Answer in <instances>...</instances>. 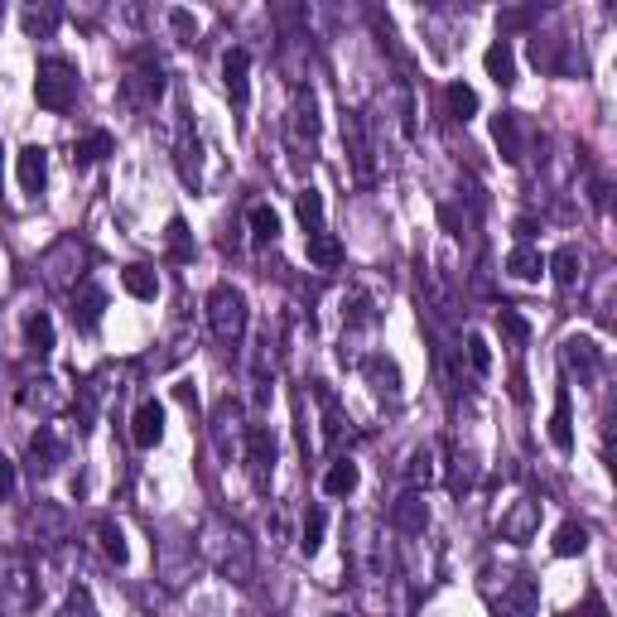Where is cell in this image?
Masks as SVG:
<instances>
[{"label": "cell", "instance_id": "cell-43", "mask_svg": "<svg viewBox=\"0 0 617 617\" xmlns=\"http://www.w3.org/2000/svg\"><path fill=\"white\" fill-rule=\"evenodd\" d=\"M516 237H521V246H531V237H536V222H531V217H521V222H516Z\"/></svg>", "mask_w": 617, "mask_h": 617}, {"label": "cell", "instance_id": "cell-8", "mask_svg": "<svg viewBox=\"0 0 617 617\" xmlns=\"http://www.w3.org/2000/svg\"><path fill=\"white\" fill-rule=\"evenodd\" d=\"M362 376H367V386H372L376 396H386V401H401V367H396L386 352L362 357Z\"/></svg>", "mask_w": 617, "mask_h": 617}, {"label": "cell", "instance_id": "cell-17", "mask_svg": "<svg viewBox=\"0 0 617 617\" xmlns=\"http://www.w3.org/2000/svg\"><path fill=\"white\" fill-rule=\"evenodd\" d=\"M343 140H348V155H352L357 179H362V184H372V179H376L372 150H367V135H362V121H357V116H348V121H343Z\"/></svg>", "mask_w": 617, "mask_h": 617}, {"label": "cell", "instance_id": "cell-14", "mask_svg": "<svg viewBox=\"0 0 617 617\" xmlns=\"http://www.w3.org/2000/svg\"><path fill=\"white\" fill-rule=\"evenodd\" d=\"M58 463H63V444H58V434L49 425H39V434L29 439V468H34V478H49Z\"/></svg>", "mask_w": 617, "mask_h": 617}, {"label": "cell", "instance_id": "cell-22", "mask_svg": "<svg viewBox=\"0 0 617 617\" xmlns=\"http://www.w3.org/2000/svg\"><path fill=\"white\" fill-rule=\"evenodd\" d=\"M357 483H362V473H357V463H352V458H333V463H328V473H323V492H328V497H352V492H357Z\"/></svg>", "mask_w": 617, "mask_h": 617}, {"label": "cell", "instance_id": "cell-23", "mask_svg": "<svg viewBox=\"0 0 617 617\" xmlns=\"http://www.w3.org/2000/svg\"><path fill=\"white\" fill-rule=\"evenodd\" d=\"M121 285H126V295L140 299V304H155V299H160V275L150 266H126L121 270Z\"/></svg>", "mask_w": 617, "mask_h": 617}, {"label": "cell", "instance_id": "cell-24", "mask_svg": "<svg viewBox=\"0 0 617 617\" xmlns=\"http://www.w3.org/2000/svg\"><path fill=\"white\" fill-rule=\"evenodd\" d=\"M507 275H511V280H526V285H531V280H540V275H545V256H540L536 246H516V251L507 256Z\"/></svg>", "mask_w": 617, "mask_h": 617}, {"label": "cell", "instance_id": "cell-37", "mask_svg": "<svg viewBox=\"0 0 617 617\" xmlns=\"http://www.w3.org/2000/svg\"><path fill=\"white\" fill-rule=\"evenodd\" d=\"M20 20H25V34H34V39H39V34H54L58 10H54V5H44V10H34V5H29Z\"/></svg>", "mask_w": 617, "mask_h": 617}, {"label": "cell", "instance_id": "cell-38", "mask_svg": "<svg viewBox=\"0 0 617 617\" xmlns=\"http://www.w3.org/2000/svg\"><path fill=\"white\" fill-rule=\"evenodd\" d=\"M468 367H473V376L492 372V348H487L483 333H468Z\"/></svg>", "mask_w": 617, "mask_h": 617}, {"label": "cell", "instance_id": "cell-6", "mask_svg": "<svg viewBox=\"0 0 617 617\" xmlns=\"http://www.w3.org/2000/svg\"><path fill=\"white\" fill-rule=\"evenodd\" d=\"M222 87H227L232 107H246V102H251V54H246V49H227V54H222Z\"/></svg>", "mask_w": 617, "mask_h": 617}, {"label": "cell", "instance_id": "cell-27", "mask_svg": "<svg viewBox=\"0 0 617 617\" xmlns=\"http://www.w3.org/2000/svg\"><path fill=\"white\" fill-rule=\"evenodd\" d=\"M246 222H251V242L270 246L275 237H280V213H275L270 203H256V208L246 213Z\"/></svg>", "mask_w": 617, "mask_h": 617}, {"label": "cell", "instance_id": "cell-1", "mask_svg": "<svg viewBox=\"0 0 617 617\" xmlns=\"http://www.w3.org/2000/svg\"><path fill=\"white\" fill-rule=\"evenodd\" d=\"M34 102L44 111H68L78 102V68L68 58H39L34 73Z\"/></svg>", "mask_w": 617, "mask_h": 617}, {"label": "cell", "instance_id": "cell-39", "mask_svg": "<svg viewBox=\"0 0 617 617\" xmlns=\"http://www.w3.org/2000/svg\"><path fill=\"white\" fill-rule=\"evenodd\" d=\"M58 617H97V608H92V593H87V589H73L68 598H63Z\"/></svg>", "mask_w": 617, "mask_h": 617}, {"label": "cell", "instance_id": "cell-15", "mask_svg": "<svg viewBox=\"0 0 617 617\" xmlns=\"http://www.w3.org/2000/svg\"><path fill=\"white\" fill-rule=\"evenodd\" d=\"M391 521H396V531H405V536H425V526H430V502H425L420 492H405L401 502L391 507Z\"/></svg>", "mask_w": 617, "mask_h": 617}, {"label": "cell", "instance_id": "cell-33", "mask_svg": "<svg viewBox=\"0 0 617 617\" xmlns=\"http://www.w3.org/2000/svg\"><path fill=\"white\" fill-rule=\"evenodd\" d=\"M584 550H589V531L579 521H564L560 531H555V555L569 560V555H584Z\"/></svg>", "mask_w": 617, "mask_h": 617}, {"label": "cell", "instance_id": "cell-26", "mask_svg": "<svg viewBox=\"0 0 617 617\" xmlns=\"http://www.w3.org/2000/svg\"><path fill=\"white\" fill-rule=\"evenodd\" d=\"M92 531H97V540H102V555H107L111 564H126V560H131V545H126V531H121L116 521H107V516H102V521H97Z\"/></svg>", "mask_w": 617, "mask_h": 617}, {"label": "cell", "instance_id": "cell-10", "mask_svg": "<svg viewBox=\"0 0 617 617\" xmlns=\"http://www.w3.org/2000/svg\"><path fill=\"white\" fill-rule=\"evenodd\" d=\"M15 174H20L25 193H44V184H49V150L44 145H25L15 155Z\"/></svg>", "mask_w": 617, "mask_h": 617}, {"label": "cell", "instance_id": "cell-29", "mask_svg": "<svg viewBox=\"0 0 617 617\" xmlns=\"http://www.w3.org/2000/svg\"><path fill=\"white\" fill-rule=\"evenodd\" d=\"M25 343L39 352V357H44V352H54V319H49L44 309H34V314L25 319Z\"/></svg>", "mask_w": 617, "mask_h": 617}, {"label": "cell", "instance_id": "cell-19", "mask_svg": "<svg viewBox=\"0 0 617 617\" xmlns=\"http://www.w3.org/2000/svg\"><path fill=\"white\" fill-rule=\"evenodd\" d=\"M536 526H540V502H516V511L511 516H502V536L516 540V545H526V540L536 536Z\"/></svg>", "mask_w": 617, "mask_h": 617}, {"label": "cell", "instance_id": "cell-21", "mask_svg": "<svg viewBox=\"0 0 617 617\" xmlns=\"http://www.w3.org/2000/svg\"><path fill=\"white\" fill-rule=\"evenodd\" d=\"M545 270L555 275V285H560V290H574V285H579V275H584V256H579V246H560V251L545 261Z\"/></svg>", "mask_w": 617, "mask_h": 617}, {"label": "cell", "instance_id": "cell-9", "mask_svg": "<svg viewBox=\"0 0 617 617\" xmlns=\"http://www.w3.org/2000/svg\"><path fill=\"white\" fill-rule=\"evenodd\" d=\"M560 362L569 367V372H579L584 381H589L598 367H603V348L593 343V338H579V333H569L560 343Z\"/></svg>", "mask_w": 617, "mask_h": 617}, {"label": "cell", "instance_id": "cell-34", "mask_svg": "<svg viewBox=\"0 0 617 617\" xmlns=\"http://www.w3.org/2000/svg\"><path fill=\"white\" fill-rule=\"evenodd\" d=\"M497 328H502V338H507L511 348H526V338H531V323L521 319L511 304H502V309H497Z\"/></svg>", "mask_w": 617, "mask_h": 617}, {"label": "cell", "instance_id": "cell-25", "mask_svg": "<svg viewBox=\"0 0 617 617\" xmlns=\"http://www.w3.org/2000/svg\"><path fill=\"white\" fill-rule=\"evenodd\" d=\"M295 213L304 222V237H323V193L319 188H304L295 198Z\"/></svg>", "mask_w": 617, "mask_h": 617}, {"label": "cell", "instance_id": "cell-35", "mask_svg": "<svg viewBox=\"0 0 617 617\" xmlns=\"http://www.w3.org/2000/svg\"><path fill=\"white\" fill-rule=\"evenodd\" d=\"M164 242H169V256H174V261H193V232H188L184 217H169Z\"/></svg>", "mask_w": 617, "mask_h": 617}, {"label": "cell", "instance_id": "cell-7", "mask_svg": "<svg viewBox=\"0 0 617 617\" xmlns=\"http://www.w3.org/2000/svg\"><path fill=\"white\" fill-rule=\"evenodd\" d=\"M246 463H251L256 487H266L270 473H275V434H270L266 425H251V430H246Z\"/></svg>", "mask_w": 617, "mask_h": 617}, {"label": "cell", "instance_id": "cell-3", "mask_svg": "<svg viewBox=\"0 0 617 617\" xmlns=\"http://www.w3.org/2000/svg\"><path fill=\"white\" fill-rule=\"evenodd\" d=\"M39 603V579L20 555H0V608L5 613H29Z\"/></svg>", "mask_w": 617, "mask_h": 617}, {"label": "cell", "instance_id": "cell-4", "mask_svg": "<svg viewBox=\"0 0 617 617\" xmlns=\"http://www.w3.org/2000/svg\"><path fill=\"white\" fill-rule=\"evenodd\" d=\"M126 97H131V102H140V107H150V102H160V97H164V63L155 54H135L131 58Z\"/></svg>", "mask_w": 617, "mask_h": 617}, {"label": "cell", "instance_id": "cell-32", "mask_svg": "<svg viewBox=\"0 0 617 617\" xmlns=\"http://www.w3.org/2000/svg\"><path fill=\"white\" fill-rule=\"evenodd\" d=\"M323 531H328V516H323L319 507H309L304 511V531H299V550L314 560L319 555V545H323Z\"/></svg>", "mask_w": 617, "mask_h": 617}, {"label": "cell", "instance_id": "cell-30", "mask_svg": "<svg viewBox=\"0 0 617 617\" xmlns=\"http://www.w3.org/2000/svg\"><path fill=\"white\" fill-rule=\"evenodd\" d=\"M309 261L319 270H338L343 266V242L328 237V232H323V237H309Z\"/></svg>", "mask_w": 617, "mask_h": 617}, {"label": "cell", "instance_id": "cell-20", "mask_svg": "<svg viewBox=\"0 0 617 617\" xmlns=\"http://www.w3.org/2000/svg\"><path fill=\"white\" fill-rule=\"evenodd\" d=\"M483 68H487V78L497 82V87H511V82H516V54H511L507 39H492V44H487Z\"/></svg>", "mask_w": 617, "mask_h": 617}, {"label": "cell", "instance_id": "cell-36", "mask_svg": "<svg viewBox=\"0 0 617 617\" xmlns=\"http://www.w3.org/2000/svg\"><path fill=\"white\" fill-rule=\"evenodd\" d=\"M405 478H410V487H420V483L430 487L434 483V449H430V444L410 454V463H405Z\"/></svg>", "mask_w": 617, "mask_h": 617}, {"label": "cell", "instance_id": "cell-12", "mask_svg": "<svg viewBox=\"0 0 617 617\" xmlns=\"http://www.w3.org/2000/svg\"><path fill=\"white\" fill-rule=\"evenodd\" d=\"M131 439L140 449H155L164 439V405L160 401H140L131 415Z\"/></svg>", "mask_w": 617, "mask_h": 617}, {"label": "cell", "instance_id": "cell-18", "mask_svg": "<svg viewBox=\"0 0 617 617\" xmlns=\"http://www.w3.org/2000/svg\"><path fill=\"white\" fill-rule=\"evenodd\" d=\"M492 140H497L502 160L521 164V121H516V111H497L492 116Z\"/></svg>", "mask_w": 617, "mask_h": 617}, {"label": "cell", "instance_id": "cell-16", "mask_svg": "<svg viewBox=\"0 0 617 617\" xmlns=\"http://www.w3.org/2000/svg\"><path fill=\"white\" fill-rule=\"evenodd\" d=\"M550 444L569 454L574 449V401H569V386L555 391V410H550Z\"/></svg>", "mask_w": 617, "mask_h": 617}, {"label": "cell", "instance_id": "cell-42", "mask_svg": "<svg viewBox=\"0 0 617 617\" xmlns=\"http://www.w3.org/2000/svg\"><path fill=\"white\" fill-rule=\"evenodd\" d=\"M531 25V10H507L502 15V29H526Z\"/></svg>", "mask_w": 617, "mask_h": 617}, {"label": "cell", "instance_id": "cell-13", "mask_svg": "<svg viewBox=\"0 0 617 617\" xmlns=\"http://www.w3.org/2000/svg\"><path fill=\"white\" fill-rule=\"evenodd\" d=\"M290 126H295L299 140H319V97L314 87H295V102H290Z\"/></svg>", "mask_w": 617, "mask_h": 617}, {"label": "cell", "instance_id": "cell-11", "mask_svg": "<svg viewBox=\"0 0 617 617\" xmlns=\"http://www.w3.org/2000/svg\"><path fill=\"white\" fill-rule=\"evenodd\" d=\"M102 314H107V290L92 285V280L78 285V290H73V323H78L82 333H92V328L102 323Z\"/></svg>", "mask_w": 617, "mask_h": 617}, {"label": "cell", "instance_id": "cell-5", "mask_svg": "<svg viewBox=\"0 0 617 617\" xmlns=\"http://www.w3.org/2000/svg\"><path fill=\"white\" fill-rule=\"evenodd\" d=\"M540 613V584L536 579H516L492 603V617H536Z\"/></svg>", "mask_w": 617, "mask_h": 617}, {"label": "cell", "instance_id": "cell-41", "mask_svg": "<svg viewBox=\"0 0 617 617\" xmlns=\"http://www.w3.org/2000/svg\"><path fill=\"white\" fill-rule=\"evenodd\" d=\"M15 483H20V473H15V463H10V458L0 454V502H5V497L15 492Z\"/></svg>", "mask_w": 617, "mask_h": 617}, {"label": "cell", "instance_id": "cell-28", "mask_svg": "<svg viewBox=\"0 0 617 617\" xmlns=\"http://www.w3.org/2000/svg\"><path fill=\"white\" fill-rule=\"evenodd\" d=\"M111 155V135L107 131H92L87 140H78L73 145V169H92L97 160H107Z\"/></svg>", "mask_w": 617, "mask_h": 617}, {"label": "cell", "instance_id": "cell-2", "mask_svg": "<svg viewBox=\"0 0 617 617\" xmlns=\"http://www.w3.org/2000/svg\"><path fill=\"white\" fill-rule=\"evenodd\" d=\"M208 323H213V333L222 343H242L251 309H246V295L237 285H213V295H208Z\"/></svg>", "mask_w": 617, "mask_h": 617}, {"label": "cell", "instance_id": "cell-45", "mask_svg": "<svg viewBox=\"0 0 617 617\" xmlns=\"http://www.w3.org/2000/svg\"><path fill=\"white\" fill-rule=\"evenodd\" d=\"M328 617H348V613H328Z\"/></svg>", "mask_w": 617, "mask_h": 617}, {"label": "cell", "instance_id": "cell-44", "mask_svg": "<svg viewBox=\"0 0 617 617\" xmlns=\"http://www.w3.org/2000/svg\"><path fill=\"white\" fill-rule=\"evenodd\" d=\"M511 401H521V405H526V376H521V372L511 376Z\"/></svg>", "mask_w": 617, "mask_h": 617}, {"label": "cell", "instance_id": "cell-31", "mask_svg": "<svg viewBox=\"0 0 617 617\" xmlns=\"http://www.w3.org/2000/svg\"><path fill=\"white\" fill-rule=\"evenodd\" d=\"M444 102H449V111H454V121L478 116V92H473L468 82H449V87H444Z\"/></svg>", "mask_w": 617, "mask_h": 617}, {"label": "cell", "instance_id": "cell-40", "mask_svg": "<svg viewBox=\"0 0 617 617\" xmlns=\"http://www.w3.org/2000/svg\"><path fill=\"white\" fill-rule=\"evenodd\" d=\"M169 25H174L179 39H193V34H198V20H193L188 10H169Z\"/></svg>", "mask_w": 617, "mask_h": 617}]
</instances>
